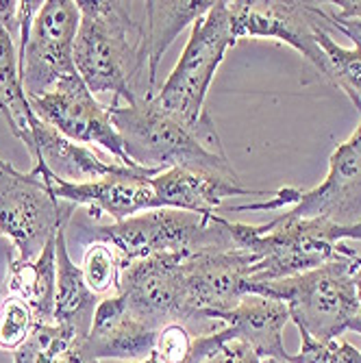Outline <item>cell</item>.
Returning a JSON list of instances; mask_svg holds the SVG:
<instances>
[{
	"mask_svg": "<svg viewBox=\"0 0 361 363\" xmlns=\"http://www.w3.org/2000/svg\"><path fill=\"white\" fill-rule=\"evenodd\" d=\"M326 9V24L335 33H342L348 40H352V46H361V18H338L329 11V5L324 3Z\"/></svg>",
	"mask_w": 361,
	"mask_h": 363,
	"instance_id": "obj_29",
	"label": "cell"
},
{
	"mask_svg": "<svg viewBox=\"0 0 361 363\" xmlns=\"http://www.w3.org/2000/svg\"><path fill=\"white\" fill-rule=\"evenodd\" d=\"M318 44L324 55V70L322 77L338 85L361 113V46L344 48L333 40V30L326 24L324 9V26L318 33Z\"/></svg>",
	"mask_w": 361,
	"mask_h": 363,
	"instance_id": "obj_24",
	"label": "cell"
},
{
	"mask_svg": "<svg viewBox=\"0 0 361 363\" xmlns=\"http://www.w3.org/2000/svg\"><path fill=\"white\" fill-rule=\"evenodd\" d=\"M7 291L33 309L38 326L52 324L57 296V235L44 246L38 259L20 261L18 257H11Z\"/></svg>",
	"mask_w": 361,
	"mask_h": 363,
	"instance_id": "obj_21",
	"label": "cell"
},
{
	"mask_svg": "<svg viewBox=\"0 0 361 363\" xmlns=\"http://www.w3.org/2000/svg\"><path fill=\"white\" fill-rule=\"evenodd\" d=\"M235 42L231 7L224 0H216L213 7L191 24L189 40L174 70L150 103L201 138L220 144L216 124L205 111V98L226 50Z\"/></svg>",
	"mask_w": 361,
	"mask_h": 363,
	"instance_id": "obj_3",
	"label": "cell"
},
{
	"mask_svg": "<svg viewBox=\"0 0 361 363\" xmlns=\"http://www.w3.org/2000/svg\"><path fill=\"white\" fill-rule=\"evenodd\" d=\"M159 209H179L196 216H216L224 198L235 196H272V191L244 187L238 174L191 172L172 168L152 177Z\"/></svg>",
	"mask_w": 361,
	"mask_h": 363,
	"instance_id": "obj_17",
	"label": "cell"
},
{
	"mask_svg": "<svg viewBox=\"0 0 361 363\" xmlns=\"http://www.w3.org/2000/svg\"><path fill=\"white\" fill-rule=\"evenodd\" d=\"M157 333L159 331L144 324L128 309L122 296L116 294L98 303L91 328L83 340V354L89 361L122 359L140 363L150 357Z\"/></svg>",
	"mask_w": 361,
	"mask_h": 363,
	"instance_id": "obj_16",
	"label": "cell"
},
{
	"mask_svg": "<svg viewBox=\"0 0 361 363\" xmlns=\"http://www.w3.org/2000/svg\"><path fill=\"white\" fill-rule=\"evenodd\" d=\"M83 340L57 324H40L13 352V363H101L83 354Z\"/></svg>",
	"mask_w": 361,
	"mask_h": 363,
	"instance_id": "obj_23",
	"label": "cell"
},
{
	"mask_svg": "<svg viewBox=\"0 0 361 363\" xmlns=\"http://www.w3.org/2000/svg\"><path fill=\"white\" fill-rule=\"evenodd\" d=\"M359 259L333 261L289 279L257 283L250 287V294L283 301L299 331L318 342H333L350 331L359 311L355 285Z\"/></svg>",
	"mask_w": 361,
	"mask_h": 363,
	"instance_id": "obj_5",
	"label": "cell"
},
{
	"mask_svg": "<svg viewBox=\"0 0 361 363\" xmlns=\"http://www.w3.org/2000/svg\"><path fill=\"white\" fill-rule=\"evenodd\" d=\"M33 146L28 148L33 161H42L48 172L65 183H94L103 181L107 177H128V174H148L157 177L159 172L144 170V168H130L118 161H107L98 157L89 146L77 144L61 135L59 130L42 122L38 116L30 124Z\"/></svg>",
	"mask_w": 361,
	"mask_h": 363,
	"instance_id": "obj_15",
	"label": "cell"
},
{
	"mask_svg": "<svg viewBox=\"0 0 361 363\" xmlns=\"http://www.w3.org/2000/svg\"><path fill=\"white\" fill-rule=\"evenodd\" d=\"M185 257L187 252H161L128 263L120 272L116 294L155 331L168 324H196L185 296Z\"/></svg>",
	"mask_w": 361,
	"mask_h": 363,
	"instance_id": "obj_9",
	"label": "cell"
},
{
	"mask_svg": "<svg viewBox=\"0 0 361 363\" xmlns=\"http://www.w3.org/2000/svg\"><path fill=\"white\" fill-rule=\"evenodd\" d=\"M350 331H355L357 335H361V307H359V311H357V315H355V320L350 324Z\"/></svg>",
	"mask_w": 361,
	"mask_h": 363,
	"instance_id": "obj_31",
	"label": "cell"
},
{
	"mask_svg": "<svg viewBox=\"0 0 361 363\" xmlns=\"http://www.w3.org/2000/svg\"><path fill=\"white\" fill-rule=\"evenodd\" d=\"M231 340L244 342L261 359L287 361L283 331L289 320V309L283 301L259 294H246L231 311L216 318Z\"/></svg>",
	"mask_w": 361,
	"mask_h": 363,
	"instance_id": "obj_18",
	"label": "cell"
},
{
	"mask_svg": "<svg viewBox=\"0 0 361 363\" xmlns=\"http://www.w3.org/2000/svg\"><path fill=\"white\" fill-rule=\"evenodd\" d=\"M98 307V296L87 287L81 266L72 261L65 244V228L57 230V296L52 324L68 328L79 337H87L94 313Z\"/></svg>",
	"mask_w": 361,
	"mask_h": 363,
	"instance_id": "obj_19",
	"label": "cell"
},
{
	"mask_svg": "<svg viewBox=\"0 0 361 363\" xmlns=\"http://www.w3.org/2000/svg\"><path fill=\"white\" fill-rule=\"evenodd\" d=\"M224 228L238 248L257 259L252 285L289 279L333 261L359 259V252L344 244L346 240L361 242L357 224L338 226L320 218H294L281 213L261 226L224 218Z\"/></svg>",
	"mask_w": 361,
	"mask_h": 363,
	"instance_id": "obj_2",
	"label": "cell"
},
{
	"mask_svg": "<svg viewBox=\"0 0 361 363\" xmlns=\"http://www.w3.org/2000/svg\"><path fill=\"white\" fill-rule=\"evenodd\" d=\"M113 126L122 138L126 157L135 166L152 172L172 168L191 172L235 174L222 142H209L174 118L159 111L150 101L109 107Z\"/></svg>",
	"mask_w": 361,
	"mask_h": 363,
	"instance_id": "obj_4",
	"label": "cell"
},
{
	"mask_svg": "<svg viewBox=\"0 0 361 363\" xmlns=\"http://www.w3.org/2000/svg\"><path fill=\"white\" fill-rule=\"evenodd\" d=\"M257 259L238 246H218L185 257V296L194 322H216L250 291Z\"/></svg>",
	"mask_w": 361,
	"mask_h": 363,
	"instance_id": "obj_11",
	"label": "cell"
},
{
	"mask_svg": "<svg viewBox=\"0 0 361 363\" xmlns=\"http://www.w3.org/2000/svg\"><path fill=\"white\" fill-rule=\"evenodd\" d=\"M294 218H320L338 226L361 222V113L352 135L338 144L329 159L326 179L301 194L289 211Z\"/></svg>",
	"mask_w": 361,
	"mask_h": 363,
	"instance_id": "obj_13",
	"label": "cell"
},
{
	"mask_svg": "<svg viewBox=\"0 0 361 363\" xmlns=\"http://www.w3.org/2000/svg\"><path fill=\"white\" fill-rule=\"evenodd\" d=\"M0 26H5L13 38H20L22 0H0Z\"/></svg>",
	"mask_w": 361,
	"mask_h": 363,
	"instance_id": "obj_30",
	"label": "cell"
},
{
	"mask_svg": "<svg viewBox=\"0 0 361 363\" xmlns=\"http://www.w3.org/2000/svg\"><path fill=\"white\" fill-rule=\"evenodd\" d=\"M203 363H264V359H261L244 342L231 340V342H226L213 357H209Z\"/></svg>",
	"mask_w": 361,
	"mask_h": 363,
	"instance_id": "obj_28",
	"label": "cell"
},
{
	"mask_svg": "<svg viewBox=\"0 0 361 363\" xmlns=\"http://www.w3.org/2000/svg\"><path fill=\"white\" fill-rule=\"evenodd\" d=\"M46 177L52 194L59 201L72 203L74 207H89L91 216H109L113 222L140 216L144 211L159 209L157 194L152 187V177L128 174V177H107L94 183H65L52 177L46 168Z\"/></svg>",
	"mask_w": 361,
	"mask_h": 363,
	"instance_id": "obj_14",
	"label": "cell"
},
{
	"mask_svg": "<svg viewBox=\"0 0 361 363\" xmlns=\"http://www.w3.org/2000/svg\"><path fill=\"white\" fill-rule=\"evenodd\" d=\"M38 320L33 309L16 298V296H9L0 303V348L16 352L30 335L35 331Z\"/></svg>",
	"mask_w": 361,
	"mask_h": 363,
	"instance_id": "obj_26",
	"label": "cell"
},
{
	"mask_svg": "<svg viewBox=\"0 0 361 363\" xmlns=\"http://www.w3.org/2000/svg\"><path fill=\"white\" fill-rule=\"evenodd\" d=\"M287 363H361V350L348 342H318L301 331V350L287 354Z\"/></svg>",
	"mask_w": 361,
	"mask_h": 363,
	"instance_id": "obj_27",
	"label": "cell"
},
{
	"mask_svg": "<svg viewBox=\"0 0 361 363\" xmlns=\"http://www.w3.org/2000/svg\"><path fill=\"white\" fill-rule=\"evenodd\" d=\"M28 105L42 122L59 130L68 140L83 146H98L113 161L135 168V163L126 157L109 107L96 101V96L83 83L79 72L59 81L48 94L28 98Z\"/></svg>",
	"mask_w": 361,
	"mask_h": 363,
	"instance_id": "obj_10",
	"label": "cell"
},
{
	"mask_svg": "<svg viewBox=\"0 0 361 363\" xmlns=\"http://www.w3.org/2000/svg\"><path fill=\"white\" fill-rule=\"evenodd\" d=\"M74 209L52 194L42 161L20 172L0 159V235L9 238L20 261L38 259L57 230L68 226Z\"/></svg>",
	"mask_w": 361,
	"mask_h": 363,
	"instance_id": "obj_7",
	"label": "cell"
},
{
	"mask_svg": "<svg viewBox=\"0 0 361 363\" xmlns=\"http://www.w3.org/2000/svg\"><path fill=\"white\" fill-rule=\"evenodd\" d=\"M79 24L81 9L74 0H22L18 59L26 98L44 96L59 81L77 74Z\"/></svg>",
	"mask_w": 361,
	"mask_h": 363,
	"instance_id": "obj_6",
	"label": "cell"
},
{
	"mask_svg": "<svg viewBox=\"0 0 361 363\" xmlns=\"http://www.w3.org/2000/svg\"><path fill=\"white\" fill-rule=\"evenodd\" d=\"M81 24L74 65L89 91L113 94V103L133 105L155 96L148 85L144 3L77 0Z\"/></svg>",
	"mask_w": 361,
	"mask_h": 363,
	"instance_id": "obj_1",
	"label": "cell"
},
{
	"mask_svg": "<svg viewBox=\"0 0 361 363\" xmlns=\"http://www.w3.org/2000/svg\"><path fill=\"white\" fill-rule=\"evenodd\" d=\"M122 268H124V263L113 246H109L107 242L87 244L83 252V261H81V272L85 277L87 287L96 296L107 294L111 289L118 291Z\"/></svg>",
	"mask_w": 361,
	"mask_h": 363,
	"instance_id": "obj_25",
	"label": "cell"
},
{
	"mask_svg": "<svg viewBox=\"0 0 361 363\" xmlns=\"http://www.w3.org/2000/svg\"><path fill=\"white\" fill-rule=\"evenodd\" d=\"M0 116L11 128V133L26 146H33L30 124L35 120L20 79V59L16 38L0 26Z\"/></svg>",
	"mask_w": 361,
	"mask_h": 363,
	"instance_id": "obj_22",
	"label": "cell"
},
{
	"mask_svg": "<svg viewBox=\"0 0 361 363\" xmlns=\"http://www.w3.org/2000/svg\"><path fill=\"white\" fill-rule=\"evenodd\" d=\"M216 0H179V3H144V28H146V63H148V85L157 94V70L163 55L168 52L179 33L203 18Z\"/></svg>",
	"mask_w": 361,
	"mask_h": 363,
	"instance_id": "obj_20",
	"label": "cell"
},
{
	"mask_svg": "<svg viewBox=\"0 0 361 363\" xmlns=\"http://www.w3.org/2000/svg\"><path fill=\"white\" fill-rule=\"evenodd\" d=\"M228 7L233 13L235 40L264 38L287 44L322 74L324 55L318 44V33L324 26V5L299 0H235Z\"/></svg>",
	"mask_w": 361,
	"mask_h": 363,
	"instance_id": "obj_12",
	"label": "cell"
},
{
	"mask_svg": "<svg viewBox=\"0 0 361 363\" xmlns=\"http://www.w3.org/2000/svg\"><path fill=\"white\" fill-rule=\"evenodd\" d=\"M357 228H359V233H361V222H359V224H357Z\"/></svg>",
	"mask_w": 361,
	"mask_h": 363,
	"instance_id": "obj_32",
	"label": "cell"
},
{
	"mask_svg": "<svg viewBox=\"0 0 361 363\" xmlns=\"http://www.w3.org/2000/svg\"><path fill=\"white\" fill-rule=\"evenodd\" d=\"M98 242L116 248L124 266L161 252H199L218 246H235L224 228V216H196L179 209H152L140 216L98 226Z\"/></svg>",
	"mask_w": 361,
	"mask_h": 363,
	"instance_id": "obj_8",
	"label": "cell"
}]
</instances>
